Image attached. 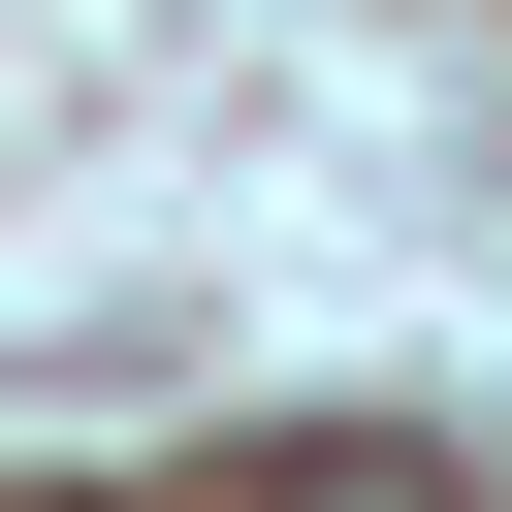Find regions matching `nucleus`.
Masks as SVG:
<instances>
[{"mask_svg": "<svg viewBox=\"0 0 512 512\" xmlns=\"http://www.w3.org/2000/svg\"><path fill=\"white\" fill-rule=\"evenodd\" d=\"M288 512H480V480H416V448H320V480H288Z\"/></svg>", "mask_w": 512, "mask_h": 512, "instance_id": "1", "label": "nucleus"}]
</instances>
